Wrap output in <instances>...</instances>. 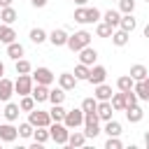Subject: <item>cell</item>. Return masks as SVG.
Here are the masks:
<instances>
[{
  "instance_id": "obj_1",
  "label": "cell",
  "mask_w": 149,
  "mask_h": 149,
  "mask_svg": "<svg viewBox=\"0 0 149 149\" xmlns=\"http://www.w3.org/2000/svg\"><path fill=\"white\" fill-rule=\"evenodd\" d=\"M49 135L56 144H68V135H70V128L63 123V121H51L49 123Z\"/></svg>"
},
{
  "instance_id": "obj_2",
  "label": "cell",
  "mask_w": 149,
  "mask_h": 149,
  "mask_svg": "<svg viewBox=\"0 0 149 149\" xmlns=\"http://www.w3.org/2000/svg\"><path fill=\"white\" fill-rule=\"evenodd\" d=\"M91 44V33H86V30H79V33H74V35H68V49L70 51H79V49H84V47H88Z\"/></svg>"
},
{
  "instance_id": "obj_3",
  "label": "cell",
  "mask_w": 149,
  "mask_h": 149,
  "mask_svg": "<svg viewBox=\"0 0 149 149\" xmlns=\"http://www.w3.org/2000/svg\"><path fill=\"white\" fill-rule=\"evenodd\" d=\"M33 84H35V81H33L30 74H19L16 81H14V93H19V95H30Z\"/></svg>"
},
{
  "instance_id": "obj_4",
  "label": "cell",
  "mask_w": 149,
  "mask_h": 149,
  "mask_svg": "<svg viewBox=\"0 0 149 149\" xmlns=\"http://www.w3.org/2000/svg\"><path fill=\"white\" fill-rule=\"evenodd\" d=\"M28 121L37 128V126H44V128H49V123H51V116H49V112H44V109H30L28 112Z\"/></svg>"
},
{
  "instance_id": "obj_5",
  "label": "cell",
  "mask_w": 149,
  "mask_h": 149,
  "mask_svg": "<svg viewBox=\"0 0 149 149\" xmlns=\"http://www.w3.org/2000/svg\"><path fill=\"white\" fill-rule=\"evenodd\" d=\"M63 123H65L70 130H72V128H79V126H84V112H81V107H79V109H68V112H65Z\"/></svg>"
},
{
  "instance_id": "obj_6",
  "label": "cell",
  "mask_w": 149,
  "mask_h": 149,
  "mask_svg": "<svg viewBox=\"0 0 149 149\" xmlns=\"http://www.w3.org/2000/svg\"><path fill=\"white\" fill-rule=\"evenodd\" d=\"M33 81L35 84H47V86H51L54 84V79H56V74L49 70V68H37V70H33Z\"/></svg>"
},
{
  "instance_id": "obj_7",
  "label": "cell",
  "mask_w": 149,
  "mask_h": 149,
  "mask_svg": "<svg viewBox=\"0 0 149 149\" xmlns=\"http://www.w3.org/2000/svg\"><path fill=\"white\" fill-rule=\"evenodd\" d=\"M19 137V128L12 126V121L0 123V142H14Z\"/></svg>"
},
{
  "instance_id": "obj_8",
  "label": "cell",
  "mask_w": 149,
  "mask_h": 149,
  "mask_svg": "<svg viewBox=\"0 0 149 149\" xmlns=\"http://www.w3.org/2000/svg\"><path fill=\"white\" fill-rule=\"evenodd\" d=\"M77 54H79V63H84V65H88V68H91V65H95L98 51H95L91 44H88V47H84V49H79Z\"/></svg>"
},
{
  "instance_id": "obj_9",
  "label": "cell",
  "mask_w": 149,
  "mask_h": 149,
  "mask_svg": "<svg viewBox=\"0 0 149 149\" xmlns=\"http://www.w3.org/2000/svg\"><path fill=\"white\" fill-rule=\"evenodd\" d=\"M107 79V70L102 68V65H91V70H88V79L86 81H91L93 86L95 84H102Z\"/></svg>"
},
{
  "instance_id": "obj_10",
  "label": "cell",
  "mask_w": 149,
  "mask_h": 149,
  "mask_svg": "<svg viewBox=\"0 0 149 149\" xmlns=\"http://www.w3.org/2000/svg\"><path fill=\"white\" fill-rule=\"evenodd\" d=\"M112 112H114V107H112V102H109V100H98L95 114H98V119H100V121H109V119H112Z\"/></svg>"
},
{
  "instance_id": "obj_11",
  "label": "cell",
  "mask_w": 149,
  "mask_h": 149,
  "mask_svg": "<svg viewBox=\"0 0 149 149\" xmlns=\"http://www.w3.org/2000/svg\"><path fill=\"white\" fill-rule=\"evenodd\" d=\"M58 86H61L63 91H72V88L77 86V77H74L72 72H61V74H58Z\"/></svg>"
},
{
  "instance_id": "obj_12",
  "label": "cell",
  "mask_w": 149,
  "mask_h": 149,
  "mask_svg": "<svg viewBox=\"0 0 149 149\" xmlns=\"http://www.w3.org/2000/svg\"><path fill=\"white\" fill-rule=\"evenodd\" d=\"M30 95H33V98H35V102L40 105V102L49 100V86H47V84H33V91H30Z\"/></svg>"
},
{
  "instance_id": "obj_13",
  "label": "cell",
  "mask_w": 149,
  "mask_h": 149,
  "mask_svg": "<svg viewBox=\"0 0 149 149\" xmlns=\"http://www.w3.org/2000/svg\"><path fill=\"white\" fill-rule=\"evenodd\" d=\"M12 93H14V81L7 79V77H0V100L7 102L12 98Z\"/></svg>"
},
{
  "instance_id": "obj_14",
  "label": "cell",
  "mask_w": 149,
  "mask_h": 149,
  "mask_svg": "<svg viewBox=\"0 0 149 149\" xmlns=\"http://www.w3.org/2000/svg\"><path fill=\"white\" fill-rule=\"evenodd\" d=\"M54 47H65L68 44V33L65 30H61V28H56V30H51L49 33V37H47Z\"/></svg>"
},
{
  "instance_id": "obj_15",
  "label": "cell",
  "mask_w": 149,
  "mask_h": 149,
  "mask_svg": "<svg viewBox=\"0 0 149 149\" xmlns=\"http://www.w3.org/2000/svg\"><path fill=\"white\" fill-rule=\"evenodd\" d=\"M19 114H21V107H19L16 102H9V100H7L5 109H2V116H5L7 121H12V123H14V121L19 119Z\"/></svg>"
},
{
  "instance_id": "obj_16",
  "label": "cell",
  "mask_w": 149,
  "mask_h": 149,
  "mask_svg": "<svg viewBox=\"0 0 149 149\" xmlns=\"http://www.w3.org/2000/svg\"><path fill=\"white\" fill-rule=\"evenodd\" d=\"M68 144L74 149H79V147H84L86 144V135H84V130H70V135H68Z\"/></svg>"
},
{
  "instance_id": "obj_17",
  "label": "cell",
  "mask_w": 149,
  "mask_h": 149,
  "mask_svg": "<svg viewBox=\"0 0 149 149\" xmlns=\"http://www.w3.org/2000/svg\"><path fill=\"white\" fill-rule=\"evenodd\" d=\"M14 40H16V30H14L9 23H0V42L9 44V42H14Z\"/></svg>"
},
{
  "instance_id": "obj_18",
  "label": "cell",
  "mask_w": 149,
  "mask_h": 149,
  "mask_svg": "<svg viewBox=\"0 0 149 149\" xmlns=\"http://www.w3.org/2000/svg\"><path fill=\"white\" fill-rule=\"evenodd\" d=\"M93 98H95V100H109V98H112V86H107L105 81H102V84H95Z\"/></svg>"
},
{
  "instance_id": "obj_19",
  "label": "cell",
  "mask_w": 149,
  "mask_h": 149,
  "mask_svg": "<svg viewBox=\"0 0 149 149\" xmlns=\"http://www.w3.org/2000/svg\"><path fill=\"white\" fill-rule=\"evenodd\" d=\"M123 112H126V119H128L130 123H140V121H142V116H144L142 107H137V105H133V107H126Z\"/></svg>"
},
{
  "instance_id": "obj_20",
  "label": "cell",
  "mask_w": 149,
  "mask_h": 149,
  "mask_svg": "<svg viewBox=\"0 0 149 149\" xmlns=\"http://www.w3.org/2000/svg\"><path fill=\"white\" fill-rule=\"evenodd\" d=\"M119 28H121V30H126V33H133V30L137 28V21L133 19V14H123V16H121V21H119Z\"/></svg>"
},
{
  "instance_id": "obj_21",
  "label": "cell",
  "mask_w": 149,
  "mask_h": 149,
  "mask_svg": "<svg viewBox=\"0 0 149 149\" xmlns=\"http://www.w3.org/2000/svg\"><path fill=\"white\" fill-rule=\"evenodd\" d=\"M0 19H2V23H14L16 19H19V14H16V9L9 5V7H2V12H0Z\"/></svg>"
},
{
  "instance_id": "obj_22",
  "label": "cell",
  "mask_w": 149,
  "mask_h": 149,
  "mask_svg": "<svg viewBox=\"0 0 149 149\" xmlns=\"http://www.w3.org/2000/svg\"><path fill=\"white\" fill-rule=\"evenodd\" d=\"M102 21H105V23H109L112 28H119V21H121V14H119L116 9H107V12L102 14Z\"/></svg>"
},
{
  "instance_id": "obj_23",
  "label": "cell",
  "mask_w": 149,
  "mask_h": 149,
  "mask_svg": "<svg viewBox=\"0 0 149 149\" xmlns=\"http://www.w3.org/2000/svg\"><path fill=\"white\" fill-rule=\"evenodd\" d=\"M7 56H9L12 61H19V58L23 56V47H21L16 40H14V42H9V44H7Z\"/></svg>"
},
{
  "instance_id": "obj_24",
  "label": "cell",
  "mask_w": 149,
  "mask_h": 149,
  "mask_svg": "<svg viewBox=\"0 0 149 149\" xmlns=\"http://www.w3.org/2000/svg\"><path fill=\"white\" fill-rule=\"evenodd\" d=\"M133 91H135V95H137L140 100H149V86L144 84V79L135 81V84H133Z\"/></svg>"
},
{
  "instance_id": "obj_25",
  "label": "cell",
  "mask_w": 149,
  "mask_h": 149,
  "mask_svg": "<svg viewBox=\"0 0 149 149\" xmlns=\"http://www.w3.org/2000/svg\"><path fill=\"white\" fill-rule=\"evenodd\" d=\"M128 37H130V33H126V30H121V28L112 33V42H114L116 47H126V44H128Z\"/></svg>"
},
{
  "instance_id": "obj_26",
  "label": "cell",
  "mask_w": 149,
  "mask_h": 149,
  "mask_svg": "<svg viewBox=\"0 0 149 149\" xmlns=\"http://www.w3.org/2000/svg\"><path fill=\"white\" fill-rule=\"evenodd\" d=\"M133 84H135V79H133L130 74H121V77L116 79V88H119V91H133Z\"/></svg>"
},
{
  "instance_id": "obj_27",
  "label": "cell",
  "mask_w": 149,
  "mask_h": 149,
  "mask_svg": "<svg viewBox=\"0 0 149 149\" xmlns=\"http://www.w3.org/2000/svg\"><path fill=\"white\" fill-rule=\"evenodd\" d=\"M65 100V91L58 86V88H49V102L51 105H63Z\"/></svg>"
},
{
  "instance_id": "obj_28",
  "label": "cell",
  "mask_w": 149,
  "mask_h": 149,
  "mask_svg": "<svg viewBox=\"0 0 149 149\" xmlns=\"http://www.w3.org/2000/svg\"><path fill=\"white\" fill-rule=\"evenodd\" d=\"M109 102H112V107H114V112H123V109H126V100H123V91H119V93H112V98H109Z\"/></svg>"
},
{
  "instance_id": "obj_29",
  "label": "cell",
  "mask_w": 149,
  "mask_h": 149,
  "mask_svg": "<svg viewBox=\"0 0 149 149\" xmlns=\"http://www.w3.org/2000/svg\"><path fill=\"white\" fill-rule=\"evenodd\" d=\"M33 137H35V142H40V144H44V142H49V140H51L49 128H44V126H37V128L33 130Z\"/></svg>"
},
{
  "instance_id": "obj_30",
  "label": "cell",
  "mask_w": 149,
  "mask_h": 149,
  "mask_svg": "<svg viewBox=\"0 0 149 149\" xmlns=\"http://www.w3.org/2000/svg\"><path fill=\"white\" fill-rule=\"evenodd\" d=\"M112 33H114V28H112L109 23L98 21V26H95V35H98V37H112Z\"/></svg>"
},
{
  "instance_id": "obj_31",
  "label": "cell",
  "mask_w": 149,
  "mask_h": 149,
  "mask_svg": "<svg viewBox=\"0 0 149 149\" xmlns=\"http://www.w3.org/2000/svg\"><path fill=\"white\" fill-rule=\"evenodd\" d=\"M128 74H130L135 81H140V79H144V77L149 74V70H147L144 65H140V63H137V65H133V68H130V72H128Z\"/></svg>"
},
{
  "instance_id": "obj_32",
  "label": "cell",
  "mask_w": 149,
  "mask_h": 149,
  "mask_svg": "<svg viewBox=\"0 0 149 149\" xmlns=\"http://www.w3.org/2000/svg\"><path fill=\"white\" fill-rule=\"evenodd\" d=\"M35 98L33 95H21V100H19V107H21V112H30V109H35Z\"/></svg>"
},
{
  "instance_id": "obj_33",
  "label": "cell",
  "mask_w": 149,
  "mask_h": 149,
  "mask_svg": "<svg viewBox=\"0 0 149 149\" xmlns=\"http://www.w3.org/2000/svg\"><path fill=\"white\" fill-rule=\"evenodd\" d=\"M65 112H68V109H65L63 105H54V107L49 109V116H51V121H63V119H65Z\"/></svg>"
},
{
  "instance_id": "obj_34",
  "label": "cell",
  "mask_w": 149,
  "mask_h": 149,
  "mask_svg": "<svg viewBox=\"0 0 149 149\" xmlns=\"http://www.w3.org/2000/svg\"><path fill=\"white\" fill-rule=\"evenodd\" d=\"M47 33L42 30V28H33L30 30V42H35V44H42V42H47Z\"/></svg>"
},
{
  "instance_id": "obj_35",
  "label": "cell",
  "mask_w": 149,
  "mask_h": 149,
  "mask_svg": "<svg viewBox=\"0 0 149 149\" xmlns=\"http://www.w3.org/2000/svg\"><path fill=\"white\" fill-rule=\"evenodd\" d=\"M33 72V65H30V61H26V58H19L16 61V74H30Z\"/></svg>"
},
{
  "instance_id": "obj_36",
  "label": "cell",
  "mask_w": 149,
  "mask_h": 149,
  "mask_svg": "<svg viewBox=\"0 0 149 149\" xmlns=\"http://www.w3.org/2000/svg\"><path fill=\"white\" fill-rule=\"evenodd\" d=\"M88 70H91L88 65H84V63H79V65L74 68V72H72V74L77 77V81H86V79H88Z\"/></svg>"
},
{
  "instance_id": "obj_37",
  "label": "cell",
  "mask_w": 149,
  "mask_h": 149,
  "mask_svg": "<svg viewBox=\"0 0 149 149\" xmlns=\"http://www.w3.org/2000/svg\"><path fill=\"white\" fill-rule=\"evenodd\" d=\"M105 133H107V135H121V123L114 121V119L105 121Z\"/></svg>"
},
{
  "instance_id": "obj_38",
  "label": "cell",
  "mask_w": 149,
  "mask_h": 149,
  "mask_svg": "<svg viewBox=\"0 0 149 149\" xmlns=\"http://www.w3.org/2000/svg\"><path fill=\"white\" fill-rule=\"evenodd\" d=\"M77 23H88V16H86V5H79L74 9V16H72Z\"/></svg>"
},
{
  "instance_id": "obj_39",
  "label": "cell",
  "mask_w": 149,
  "mask_h": 149,
  "mask_svg": "<svg viewBox=\"0 0 149 149\" xmlns=\"http://www.w3.org/2000/svg\"><path fill=\"white\" fill-rule=\"evenodd\" d=\"M86 16H88V23H98L102 19V12L95 7H86Z\"/></svg>"
},
{
  "instance_id": "obj_40",
  "label": "cell",
  "mask_w": 149,
  "mask_h": 149,
  "mask_svg": "<svg viewBox=\"0 0 149 149\" xmlns=\"http://www.w3.org/2000/svg\"><path fill=\"white\" fill-rule=\"evenodd\" d=\"M95 107H98L95 98H84L81 100V112H95Z\"/></svg>"
},
{
  "instance_id": "obj_41",
  "label": "cell",
  "mask_w": 149,
  "mask_h": 149,
  "mask_svg": "<svg viewBox=\"0 0 149 149\" xmlns=\"http://www.w3.org/2000/svg\"><path fill=\"white\" fill-rule=\"evenodd\" d=\"M100 133V126L98 123H84V135H86V140L88 137H95Z\"/></svg>"
},
{
  "instance_id": "obj_42",
  "label": "cell",
  "mask_w": 149,
  "mask_h": 149,
  "mask_svg": "<svg viewBox=\"0 0 149 149\" xmlns=\"http://www.w3.org/2000/svg\"><path fill=\"white\" fill-rule=\"evenodd\" d=\"M33 130H35V126L28 121V123H21L19 126V137H33Z\"/></svg>"
},
{
  "instance_id": "obj_43",
  "label": "cell",
  "mask_w": 149,
  "mask_h": 149,
  "mask_svg": "<svg viewBox=\"0 0 149 149\" xmlns=\"http://www.w3.org/2000/svg\"><path fill=\"white\" fill-rule=\"evenodd\" d=\"M123 144H121V140H119V135H107V142H105V149H121Z\"/></svg>"
},
{
  "instance_id": "obj_44",
  "label": "cell",
  "mask_w": 149,
  "mask_h": 149,
  "mask_svg": "<svg viewBox=\"0 0 149 149\" xmlns=\"http://www.w3.org/2000/svg\"><path fill=\"white\" fill-rule=\"evenodd\" d=\"M119 2V9L123 12V14H133V9H135V0H116Z\"/></svg>"
},
{
  "instance_id": "obj_45",
  "label": "cell",
  "mask_w": 149,
  "mask_h": 149,
  "mask_svg": "<svg viewBox=\"0 0 149 149\" xmlns=\"http://www.w3.org/2000/svg\"><path fill=\"white\" fill-rule=\"evenodd\" d=\"M123 100H126V107L137 105V95H135V91H123Z\"/></svg>"
},
{
  "instance_id": "obj_46",
  "label": "cell",
  "mask_w": 149,
  "mask_h": 149,
  "mask_svg": "<svg viewBox=\"0 0 149 149\" xmlns=\"http://www.w3.org/2000/svg\"><path fill=\"white\" fill-rule=\"evenodd\" d=\"M30 2H33V7H37V9H40V7H44L49 0H30Z\"/></svg>"
},
{
  "instance_id": "obj_47",
  "label": "cell",
  "mask_w": 149,
  "mask_h": 149,
  "mask_svg": "<svg viewBox=\"0 0 149 149\" xmlns=\"http://www.w3.org/2000/svg\"><path fill=\"white\" fill-rule=\"evenodd\" d=\"M12 5V0H0V7H9Z\"/></svg>"
},
{
  "instance_id": "obj_48",
  "label": "cell",
  "mask_w": 149,
  "mask_h": 149,
  "mask_svg": "<svg viewBox=\"0 0 149 149\" xmlns=\"http://www.w3.org/2000/svg\"><path fill=\"white\" fill-rule=\"evenodd\" d=\"M142 33H144V37H149V23L144 26V30H142Z\"/></svg>"
},
{
  "instance_id": "obj_49",
  "label": "cell",
  "mask_w": 149,
  "mask_h": 149,
  "mask_svg": "<svg viewBox=\"0 0 149 149\" xmlns=\"http://www.w3.org/2000/svg\"><path fill=\"white\" fill-rule=\"evenodd\" d=\"M144 144H147V147H149V130H147V133H144Z\"/></svg>"
},
{
  "instance_id": "obj_50",
  "label": "cell",
  "mask_w": 149,
  "mask_h": 149,
  "mask_svg": "<svg viewBox=\"0 0 149 149\" xmlns=\"http://www.w3.org/2000/svg\"><path fill=\"white\" fill-rule=\"evenodd\" d=\"M88 0H74V5H86Z\"/></svg>"
},
{
  "instance_id": "obj_51",
  "label": "cell",
  "mask_w": 149,
  "mask_h": 149,
  "mask_svg": "<svg viewBox=\"0 0 149 149\" xmlns=\"http://www.w3.org/2000/svg\"><path fill=\"white\" fill-rule=\"evenodd\" d=\"M2 74H5V65L0 63V77H2Z\"/></svg>"
},
{
  "instance_id": "obj_52",
  "label": "cell",
  "mask_w": 149,
  "mask_h": 149,
  "mask_svg": "<svg viewBox=\"0 0 149 149\" xmlns=\"http://www.w3.org/2000/svg\"><path fill=\"white\" fill-rule=\"evenodd\" d=\"M147 2H149V0H147Z\"/></svg>"
},
{
  "instance_id": "obj_53",
  "label": "cell",
  "mask_w": 149,
  "mask_h": 149,
  "mask_svg": "<svg viewBox=\"0 0 149 149\" xmlns=\"http://www.w3.org/2000/svg\"><path fill=\"white\" fill-rule=\"evenodd\" d=\"M0 114H2V112H0Z\"/></svg>"
}]
</instances>
